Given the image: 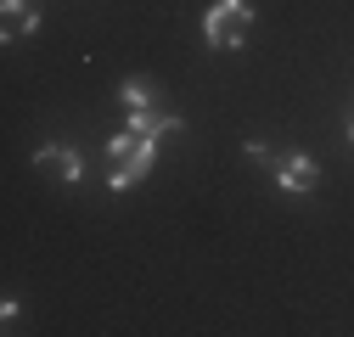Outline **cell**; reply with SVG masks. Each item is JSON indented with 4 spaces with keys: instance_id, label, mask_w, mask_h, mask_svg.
<instances>
[{
    "instance_id": "1",
    "label": "cell",
    "mask_w": 354,
    "mask_h": 337,
    "mask_svg": "<svg viewBox=\"0 0 354 337\" xmlns=\"http://www.w3.org/2000/svg\"><path fill=\"white\" fill-rule=\"evenodd\" d=\"M248 34H253L248 0H214V6L203 12V39H208L214 51H242Z\"/></svg>"
},
{
    "instance_id": "2",
    "label": "cell",
    "mask_w": 354,
    "mask_h": 337,
    "mask_svg": "<svg viewBox=\"0 0 354 337\" xmlns=\"http://www.w3.org/2000/svg\"><path fill=\"white\" fill-rule=\"evenodd\" d=\"M270 168H276V186L292 191V197H309V191L321 186V163H315V157H304V152H276Z\"/></svg>"
},
{
    "instance_id": "3",
    "label": "cell",
    "mask_w": 354,
    "mask_h": 337,
    "mask_svg": "<svg viewBox=\"0 0 354 337\" xmlns=\"http://www.w3.org/2000/svg\"><path fill=\"white\" fill-rule=\"evenodd\" d=\"M34 168L39 175H51V180H62V186H79L84 180V157L73 152V146H62V141H46L34 152Z\"/></svg>"
},
{
    "instance_id": "4",
    "label": "cell",
    "mask_w": 354,
    "mask_h": 337,
    "mask_svg": "<svg viewBox=\"0 0 354 337\" xmlns=\"http://www.w3.org/2000/svg\"><path fill=\"white\" fill-rule=\"evenodd\" d=\"M152 163H158V141H136L124 157H113V180H107V186H113V191H129L136 180L152 175Z\"/></svg>"
},
{
    "instance_id": "5",
    "label": "cell",
    "mask_w": 354,
    "mask_h": 337,
    "mask_svg": "<svg viewBox=\"0 0 354 337\" xmlns=\"http://www.w3.org/2000/svg\"><path fill=\"white\" fill-rule=\"evenodd\" d=\"M39 28V0H0V39H23Z\"/></svg>"
},
{
    "instance_id": "6",
    "label": "cell",
    "mask_w": 354,
    "mask_h": 337,
    "mask_svg": "<svg viewBox=\"0 0 354 337\" xmlns=\"http://www.w3.org/2000/svg\"><path fill=\"white\" fill-rule=\"evenodd\" d=\"M186 130V118H163V113H152V107H141V113H129V135H141V141H163V135H180Z\"/></svg>"
},
{
    "instance_id": "7",
    "label": "cell",
    "mask_w": 354,
    "mask_h": 337,
    "mask_svg": "<svg viewBox=\"0 0 354 337\" xmlns=\"http://www.w3.org/2000/svg\"><path fill=\"white\" fill-rule=\"evenodd\" d=\"M118 102H124L129 113L152 107V84H147V79H118Z\"/></svg>"
},
{
    "instance_id": "8",
    "label": "cell",
    "mask_w": 354,
    "mask_h": 337,
    "mask_svg": "<svg viewBox=\"0 0 354 337\" xmlns=\"http://www.w3.org/2000/svg\"><path fill=\"white\" fill-rule=\"evenodd\" d=\"M348 141H354V118H348Z\"/></svg>"
}]
</instances>
